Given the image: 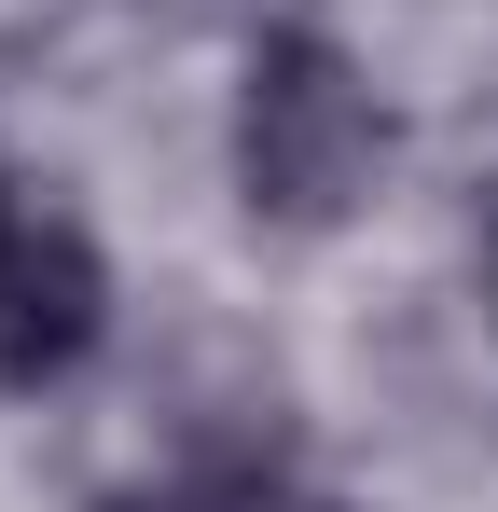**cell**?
Listing matches in <instances>:
<instances>
[{
	"mask_svg": "<svg viewBox=\"0 0 498 512\" xmlns=\"http://www.w3.org/2000/svg\"><path fill=\"white\" fill-rule=\"evenodd\" d=\"M374 167H388V111L346 70V42L263 28L249 42V84H236V194H249V222L319 236V222H346L374 194Z\"/></svg>",
	"mask_w": 498,
	"mask_h": 512,
	"instance_id": "1",
	"label": "cell"
},
{
	"mask_svg": "<svg viewBox=\"0 0 498 512\" xmlns=\"http://www.w3.org/2000/svg\"><path fill=\"white\" fill-rule=\"evenodd\" d=\"M97 512H208L194 485H125V499H97Z\"/></svg>",
	"mask_w": 498,
	"mask_h": 512,
	"instance_id": "3",
	"label": "cell"
},
{
	"mask_svg": "<svg viewBox=\"0 0 498 512\" xmlns=\"http://www.w3.org/2000/svg\"><path fill=\"white\" fill-rule=\"evenodd\" d=\"M97 319H111L97 250H83L70 222H28V236L0 250V388H56V374H83Z\"/></svg>",
	"mask_w": 498,
	"mask_h": 512,
	"instance_id": "2",
	"label": "cell"
},
{
	"mask_svg": "<svg viewBox=\"0 0 498 512\" xmlns=\"http://www.w3.org/2000/svg\"><path fill=\"white\" fill-rule=\"evenodd\" d=\"M0 250H14V208H0Z\"/></svg>",
	"mask_w": 498,
	"mask_h": 512,
	"instance_id": "4",
	"label": "cell"
}]
</instances>
